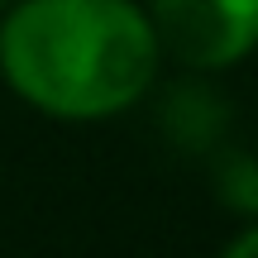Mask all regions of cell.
<instances>
[{"label":"cell","instance_id":"cell-1","mask_svg":"<svg viewBox=\"0 0 258 258\" xmlns=\"http://www.w3.org/2000/svg\"><path fill=\"white\" fill-rule=\"evenodd\" d=\"M0 67L48 115L124 110L158 72V34L129 0H24L0 29Z\"/></svg>","mask_w":258,"mask_h":258},{"label":"cell","instance_id":"cell-2","mask_svg":"<svg viewBox=\"0 0 258 258\" xmlns=\"http://www.w3.org/2000/svg\"><path fill=\"white\" fill-rule=\"evenodd\" d=\"M153 34L186 67H225L258 43V0H153Z\"/></svg>","mask_w":258,"mask_h":258},{"label":"cell","instance_id":"cell-3","mask_svg":"<svg viewBox=\"0 0 258 258\" xmlns=\"http://www.w3.org/2000/svg\"><path fill=\"white\" fill-rule=\"evenodd\" d=\"M220 191L230 196V206H239V211H258V163H244V158H234V163L225 167Z\"/></svg>","mask_w":258,"mask_h":258},{"label":"cell","instance_id":"cell-4","mask_svg":"<svg viewBox=\"0 0 258 258\" xmlns=\"http://www.w3.org/2000/svg\"><path fill=\"white\" fill-rule=\"evenodd\" d=\"M225 258H258V230H249V234H239V239L225 249Z\"/></svg>","mask_w":258,"mask_h":258},{"label":"cell","instance_id":"cell-5","mask_svg":"<svg viewBox=\"0 0 258 258\" xmlns=\"http://www.w3.org/2000/svg\"><path fill=\"white\" fill-rule=\"evenodd\" d=\"M0 5H5V0H0Z\"/></svg>","mask_w":258,"mask_h":258}]
</instances>
